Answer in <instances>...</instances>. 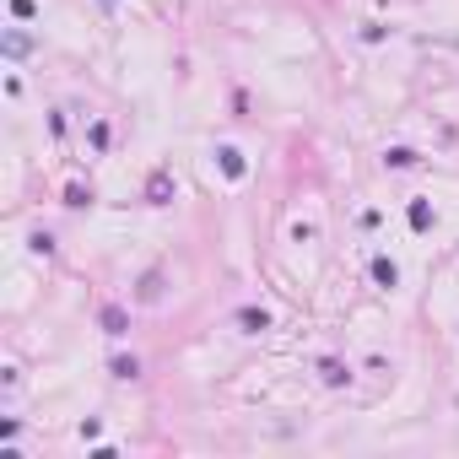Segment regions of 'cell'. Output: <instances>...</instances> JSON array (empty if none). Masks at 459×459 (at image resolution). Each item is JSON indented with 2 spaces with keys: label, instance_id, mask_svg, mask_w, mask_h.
I'll list each match as a JSON object with an SVG mask.
<instances>
[{
  "label": "cell",
  "instance_id": "6da1fadb",
  "mask_svg": "<svg viewBox=\"0 0 459 459\" xmlns=\"http://www.w3.org/2000/svg\"><path fill=\"white\" fill-rule=\"evenodd\" d=\"M173 200V173L167 167H151V179H146V206H167Z\"/></svg>",
  "mask_w": 459,
  "mask_h": 459
},
{
  "label": "cell",
  "instance_id": "7a4b0ae2",
  "mask_svg": "<svg viewBox=\"0 0 459 459\" xmlns=\"http://www.w3.org/2000/svg\"><path fill=\"white\" fill-rule=\"evenodd\" d=\"M98 324H103V335H125L130 330V313L125 308H103V313H98Z\"/></svg>",
  "mask_w": 459,
  "mask_h": 459
},
{
  "label": "cell",
  "instance_id": "3957f363",
  "mask_svg": "<svg viewBox=\"0 0 459 459\" xmlns=\"http://www.w3.org/2000/svg\"><path fill=\"white\" fill-rule=\"evenodd\" d=\"M238 324H243L249 335H259V330H271V313H265V308H243V313H238Z\"/></svg>",
  "mask_w": 459,
  "mask_h": 459
},
{
  "label": "cell",
  "instance_id": "277c9868",
  "mask_svg": "<svg viewBox=\"0 0 459 459\" xmlns=\"http://www.w3.org/2000/svg\"><path fill=\"white\" fill-rule=\"evenodd\" d=\"M163 297V271H146L141 276V303H157Z\"/></svg>",
  "mask_w": 459,
  "mask_h": 459
},
{
  "label": "cell",
  "instance_id": "5b68a950",
  "mask_svg": "<svg viewBox=\"0 0 459 459\" xmlns=\"http://www.w3.org/2000/svg\"><path fill=\"white\" fill-rule=\"evenodd\" d=\"M6 54H11V60L33 54V38H27V33H6Z\"/></svg>",
  "mask_w": 459,
  "mask_h": 459
},
{
  "label": "cell",
  "instance_id": "8992f818",
  "mask_svg": "<svg viewBox=\"0 0 459 459\" xmlns=\"http://www.w3.org/2000/svg\"><path fill=\"white\" fill-rule=\"evenodd\" d=\"M373 281H378V287H395V281H400L395 259H373Z\"/></svg>",
  "mask_w": 459,
  "mask_h": 459
},
{
  "label": "cell",
  "instance_id": "52a82bcc",
  "mask_svg": "<svg viewBox=\"0 0 459 459\" xmlns=\"http://www.w3.org/2000/svg\"><path fill=\"white\" fill-rule=\"evenodd\" d=\"M216 157H222V173H227V179H243V157H238L232 146H222Z\"/></svg>",
  "mask_w": 459,
  "mask_h": 459
},
{
  "label": "cell",
  "instance_id": "ba28073f",
  "mask_svg": "<svg viewBox=\"0 0 459 459\" xmlns=\"http://www.w3.org/2000/svg\"><path fill=\"white\" fill-rule=\"evenodd\" d=\"M411 227H416V232L432 227V211H427V200H411Z\"/></svg>",
  "mask_w": 459,
  "mask_h": 459
},
{
  "label": "cell",
  "instance_id": "9c48e42d",
  "mask_svg": "<svg viewBox=\"0 0 459 459\" xmlns=\"http://www.w3.org/2000/svg\"><path fill=\"white\" fill-rule=\"evenodd\" d=\"M108 368H114V378H135V373H141V362H135V356H114Z\"/></svg>",
  "mask_w": 459,
  "mask_h": 459
},
{
  "label": "cell",
  "instance_id": "30bf717a",
  "mask_svg": "<svg viewBox=\"0 0 459 459\" xmlns=\"http://www.w3.org/2000/svg\"><path fill=\"white\" fill-rule=\"evenodd\" d=\"M384 163H389V167H411V163H416V151H411V146H395Z\"/></svg>",
  "mask_w": 459,
  "mask_h": 459
},
{
  "label": "cell",
  "instance_id": "8fae6325",
  "mask_svg": "<svg viewBox=\"0 0 459 459\" xmlns=\"http://www.w3.org/2000/svg\"><path fill=\"white\" fill-rule=\"evenodd\" d=\"M319 373H324V384H346V368H340V362H319Z\"/></svg>",
  "mask_w": 459,
  "mask_h": 459
},
{
  "label": "cell",
  "instance_id": "7c38bea8",
  "mask_svg": "<svg viewBox=\"0 0 459 459\" xmlns=\"http://www.w3.org/2000/svg\"><path fill=\"white\" fill-rule=\"evenodd\" d=\"M86 200H92V189H82V184L65 189V206H86Z\"/></svg>",
  "mask_w": 459,
  "mask_h": 459
},
{
  "label": "cell",
  "instance_id": "4fadbf2b",
  "mask_svg": "<svg viewBox=\"0 0 459 459\" xmlns=\"http://www.w3.org/2000/svg\"><path fill=\"white\" fill-rule=\"evenodd\" d=\"M11 11H17L22 22H27V17H33V11H38V6H33V0H11Z\"/></svg>",
  "mask_w": 459,
  "mask_h": 459
},
{
  "label": "cell",
  "instance_id": "5bb4252c",
  "mask_svg": "<svg viewBox=\"0 0 459 459\" xmlns=\"http://www.w3.org/2000/svg\"><path fill=\"white\" fill-rule=\"evenodd\" d=\"M103 6H114V0H103Z\"/></svg>",
  "mask_w": 459,
  "mask_h": 459
}]
</instances>
